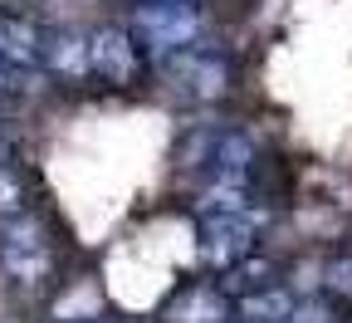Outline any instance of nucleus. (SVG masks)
I'll return each mask as SVG.
<instances>
[{
	"instance_id": "obj_17",
	"label": "nucleus",
	"mask_w": 352,
	"mask_h": 323,
	"mask_svg": "<svg viewBox=\"0 0 352 323\" xmlns=\"http://www.w3.org/2000/svg\"><path fill=\"white\" fill-rule=\"evenodd\" d=\"M0 162H6V137H0Z\"/></svg>"
},
{
	"instance_id": "obj_9",
	"label": "nucleus",
	"mask_w": 352,
	"mask_h": 323,
	"mask_svg": "<svg viewBox=\"0 0 352 323\" xmlns=\"http://www.w3.org/2000/svg\"><path fill=\"white\" fill-rule=\"evenodd\" d=\"M298 294L294 289H279V284H264L254 294L240 299V323H289Z\"/></svg>"
},
{
	"instance_id": "obj_2",
	"label": "nucleus",
	"mask_w": 352,
	"mask_h": 323,
	"mask_svg": "<svg viewBox=\"0 0 352 323\" xmlns=\"http://www.w3.org/2000/svg\"><path fill=\"white\" fill-rule=\"evenodd\" d=\"M0 269L10 274L20 289H34L54 274V245L44 236V225L34 216H10L0 220Z\"/></svg>"
},
{
	"instance_id": "obj_14",
	"label": "nucleus",
	"mask_w": 352,
	"mask_h": 323,
	"mask_svg": "<svg viewBox=\"0 0 352 323\" xmlns=\"http://www.w3.org/2000/svg\"><path fill=\"white\" fill-rule=\"evenodd\" d=\"M289 323H338V313H333V304H323V299H298L294 313H289Z\"/></svg>"
},
{
	"instance_id": "obj_5",
	"label": "nucleus",
	"mask_w": 352,
	"mask_h": 323,
	"mask_svg": "<svg viewBox=\"0 0 352 323\" xmlns=\"http://www.w3.org/2000/svg\"><path fill=\"white\" fill-rule=\"evenodd\" d=\"M88 59H94V79H108V83H132L142 69V50L132 39V30L122 25L88 30Z\"/></svg>"
},
{
	"instance_id": "obj_4",
	"label": "nucleus",
	"mask_w": 352,
	"mask_h": 323,
	"mask_svg": "<svg viewBox=\"0 0 352 323\" xmlns=\"http://www.w3.org/2000/svg\"><path fill=\"white\" fill-rule=\"evenodd\" d=\"M270 220V211H245V216H206L201 225V264L215 269V274H226L235 269L240 260L254 255V236H259V225Z\"/></svg>"
},
{
	"instance_id": "obj_10",
	"label": "nucleus",
	"mask_w": 352,
	"mask_h": 323,
	"mask_svg": "<svg viewBox=\"0 0 352 323\" xmlns=\"http://www.w3.org/2000/svg\"><path fill=\"white\" fill-rule=\"evenodd\" d=\"M270 280H274V260H264V255H250V260H240L235 269H226V274H220V289L245 299V294L264 289Z\"/></svg>"
},
{
	"instance_id": "obj_8",
	"label": "nucleus",
	"mask_w": 352,
	"mask_h": 323,
	"mask_svg": "<svg viewBox=\"0 0 352 323\" xmlns=\"http://www.w3.org/2000/svg\"><path fill=\"white\" fill-rule=\"evenodd\" d=\"M196 211L201 216H245L254 211V196H250V181H206L196 191Z\"/></svg>"
},
{
	"instance_id": "obj_11",
	"label": "nucleus",
	"mask_w": 352,
	"mask_h": 323,
	"mask_svg": "<svg viewBox=\"0 0 352 323\" xmlns=\"http://www.w3.org/2000/svg\"><path fill=\"white\" fill-rule=\"evenodd\" d=\"M103 313V294L94 284H74L54 299V323H78V318H98Z\"/></svg>"
},
{
	"instance_id": "obj_6",
	"label": "nucleus",
	"mask_w": 352,
	"mask_h": 323,
	"mask_svg": "<svg viewBox=\"0 0 352 323\" xmlns=\"http://www.w3.org/2000/svg\"><path fill=\"white\" fill-rule=\"evenodd\" d=\"M44 69L54 79L83 83L94 79V59H88V30H59V34H44Z\"/></svg>"
},
{
	"instance_id": "obj_13",
	"label": "nucleus",
	"mask_w": 352,
	"mask_h": 323,
	"mask_svg": "<svg viewBox=\"0 0 352 323\" xmlns=\"http://www.w3.org/2000/svg\"><path fill=\"white\" fill-rule=\"evenodd\" d=\"M323 289L342 304H352V255H338L323 264Z\"/></svg>"
},
{
	"instance_id": "obj_15",
	"label": "nucleus",
	"mask_w": 352,
	"mask_h": 323,
	"mask_svg": "<svg viewBox=\"0 0 352 323\" xmlns=\"http://www.w3.org/2000/svg\"><path fill=\"white\" fill-rule=\"evenodd\" d=\"M314 289H323V264L318 260H303L294 269V294H314Z\"/></svg>"
},
{
	"instance_id": "obj_12",
	"label": "nucleus",
	"mask_w": 352,
	"mask_h": 323,
	"mask_svg": "<svg viewBox=\"0 0 352 323\" xmlns=\"http://www.w3.org/2000/svg\"><path fill=\"white\" fill-rule=\"evenodd\" d=\"M20 211H25V181H20L15 167L0 162V220H10V216H20Z\"/></svg>"
},
{
	"instance_id": "obj_7",
	"label": "nucleus",
	"mask_w": 352,
	"mask_h": 323,
	"mask_svg": "<svg viewBox=\"0 0 352 323\" xmlns=\"http://www.w3.org/2000/svg\"><path fill=\"white\" fill-rule=\"evenodd\" d=\"M162 318L166 323H230V294L220 284H191L166 304Z\"/></svg>"
},
{
	"instance_id": "obj_16",
	"label": "nucleus",
	"mask_w": 352,
	"mask_h": 323,
	"mask_svg": "<svg viewBox=\"0 0 352 323\" xmlns=\"http://www.w3.org/2000/svg\"><path fill=\"white\" fill-rule=\"evenodd\" d=\"M78 323H113V318H103V313H98V318H78Z\"/></svg>"
},
{
	"instance_id": "obj_3",
	"label": "nucleus",
	"mask_w": 352,
	"mask_h": 323,
	"mask_svg": "<svg viewBox=\"0 0 352 323\" xmlns=\"http://www.w3.org/2000/svg\"><path fill=\"white\" fill-rule=\"evenodd\" d=\"M157 69L166 74V83L176 88V94L191 98V103H215V98L230 94V64L220 54H210V50H201V44L157 59Z\"/></svg>"
},
{
	"instance_id": "obj_1",
	"label": "nucleus",
	"mask_w": 352,
	"mask_h": 323,
	"mask_svg": "<svg viewBox=\"0 0 352 323\" xmlns=\"http://www.w3.org/2000/svg\"><path fill=\"white\" fill-rule=\"evenodd\" d=\"M127 30H132L138 44H147L157 59H166L176 50L201 44L206 15L196 10V0H138L132 15H127Z\"/></svg>"
}]
</instances>
